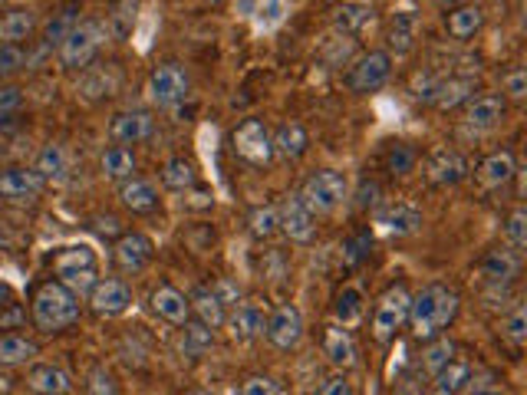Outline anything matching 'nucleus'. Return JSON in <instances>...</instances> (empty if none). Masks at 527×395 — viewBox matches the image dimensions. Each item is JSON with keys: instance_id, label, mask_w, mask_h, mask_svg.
Here are the masks:
<instances>
[{"instance_id": "nucleus-1", "label": "nucleus", "mask_w": 527, "mask_h": 395, "mask_svg": "<svg viewBox=\"0 0 527 395\" xmlns=\"http://www.w3.org/2000/svg\"><path fill=\"white\" fill-rule=\"evenodd\" d=\"M458 316V293L448 290L442 284H429L422 287L416 297L409 303V326H412V336L422 343L435 340L442 336L452 320Z\"/></svg>"}, {"instance_id": "nucleus-2", "label": "nucleus", "mask_w": 527, "mask_h": 395, "mask_svg": "<svg viewBox=\"0 0 527 395\" xmlns=\"http://www.w3.org/2000/svg\"><path fill=\"white\" fill-rule=\"evenodd\" d=\"M30 316L40 333H63L66 326L80 320V297L70 287H63L60 280H47L33 293Z\"/></svg>"}, {"instance_id": "nucleus-3", "label": "nucleus", "mask_w": 527, "mask_h": 395, "mask_svg": "<svg viewBox=\"0 0 527 395\" xmlns=\"http://www.w3.org/2000/svg\"><path fill=\"white\" fill-rule=\"evenodd\" d=\"M53 274L63 287H70L76 297H89L93 287L99 284L96 251L86 244L63 247V251H56V257H53Z\"/></svg>"}, {"instance_id": "nucleus-4", "label": "nucleus", "mask_w": 527, "mask_h": 395, "mask_svg": "<svg viewBox=\"0 0 527 395\" xmlns=\"http://www.w3.org/2000/svg\"><path fill=\"white\" fill-rule=\"evenodd\" d=\"M409 303H412V293L406 290V284H392L383 297L376 300V310H373V340L376 343H392L399 336L402 326L409 323Z\"/></svg>"}, {"instance_id": "nucleus-5", "label": "nucleus", "mask_w": 527, "mask_h": 395, "mask_svg": "<svg viewBox=\"0 0 527 395\" xmlns=\"http://www.w3.org/2000/svg\"><path fill=\"white\" fill-rule=\"evenodd\" d=\"M109 37L106 27L99 24V20H80L70 33H66V40L60 43V63L66 70H86L89 63L96 60L99 47H103V40Z\"/></svg>"}, {"instance_id": "nucleus-6", "label": "nucleus", "mask_w": 527, "mask_h": 395, "mask_svg": "<svg viewBox=\"0 0 527 395\" xmlns=\"http://www.w3.org/2000/svg\"><path fill=\"white\" fill-rule=\"evenodd\" d=\"M350 195V185H346V175L343 172H333V168H323V172H313L304 185H300L297 198L313 214H330L336 211Z\"/></svg>"}, {"instance_id": "nucleus-7", "label": "nucleus", "mask_w": 527, "mask_h": 395, "mask_svg": "<svg viewBox=\"0 0 527 395\" xmlns=\"http://www.w3.org/2000/svg\"><path fill=\"white\" fill-rule=\"evenodd\" d=\"M234 155L241 162H248L254 168H267L274 162V142H271V129L264 126L261 119H244L231 135Z\"/></svg>"}, {"instance_id": "nucleus-8", "label": "nucleus", "mask_w": 527, "mask_h": 395, "mask_svg": "<svg viewBox=\"0 0 527 395\" xmlns=\"http://www.w3.org/2000/svg\"><path fill=\"white\" fill-rule=\"evenodd\" d=\"M188 93H192V79H188L185 66L178 63H159L149 73V96L155 106L172 109L178 103H185Z\"/></svg>"}, {"instance_id": "nucleus-9", "label": "nucleus", "mask_w": 527, "mask_h": 395, "mask_svg": "<svg viewBox=\"0 0 527 395\" xmlns=\"http://www.w3.org/2000/svg\"><path fill=\"white\" fill-rule=\"evenodd\" d=\"M392 73V56L386 50H369L346 70V86L353 93H376L379 86H386Z\"/></svg>"}, {"instance_id": "nucleus-10", "label": "nucleus", "mask_w": 527, "mask_h": 395, "mask_svg": "<svg viewBox=\"0 0 527 395\" xmlns=\"http://www.w3.org/2000/svg\"><path fill=\"white\" fill-rule=\"evenodd\" d=\"M277 228L294 244H313L317 241V214H313L297 195H290L284 198V205L277 208Z\"/></svg>"}, {"instance_id": "nucleus-11", "label": "nucleus", "mask_w": 527, "mask_h": 395, "mask_svg": "<svg viewBox=\"0 0 527 395\" xmlns=\"http://www.w3.org/2000/svg\"><path fill=\"white\" fill-rule=\"evenodd\" d=\"M264 336L274 349H294L304 340V316L294 303H280L274 313H267Z\"/></svg>"}, {"instance_id": "nucleus-12", "label": "nucleus", "mask_w": 527, "mask_h": 395, "mask_svg": "<svg viewBox=\"0 0 527 395\" xmlns=\"http://www.w3.org/2000/svg\"><path fill=\"white\" fill-rule=\"evenodd\" d=\"M264 323H267V307L261 300H238L234 310L228 313V320H224L231 340H238V343L257 340V336L264 333Z\"/></svg>"}, {"instance_id": "nucleus-13", "label": "nucleus", "mask_w": 527, "mask_h": 395, "mask_svg": "<svg viewBox=\"0 0 527 395\" xmlns=\"http://www.w3.org/2000/svg\"><path fill=\"white\" fill-rule=\"evenodd\" d=\"M43 188H47V182L40 178L37 168H7V172H0V201H10V205L37 201Z\"/></svg>"}, {"instance_id": "nucleus-14", "label": "nucleus", "mask_w": 527, "mask_h": 395, "mask_svg": "<svg viewBox=\"0 0 527 395\" xmlns=\"http://www.w3.org/2000/svg\"><path fill=\"white\" fill-rule=\"evenodd\" d=\"M468 172H472L468 158L462 152L448 149V145H442V149H435L425 158V175H429L432 185H458V182H465Z\"/></svg>"}, {"instance_id": "nucleus-15", "label": "nucleus", "mask_w": 527, "mask_h": 395, "mask_svg": "<svg viewBox=\"0 0 527 395\" xmlns=\"http://www.w3.org/2000/svg\"><path fill=\"white\" fill-rule=\"evenodd\" d=\"M152 254H155V244L139 231L122 234L116 247H112V261H116L119 270H126V274H139V270L149 267Z\"/></svg>"}, {"instance_id": "nucleus-16", "label": "nucleus", "mask_w": 527, "mask_h": 395, "mask_svg": "<svg viewBox=\"0 0 527 395\" xmlns=\"http://www.w3.org/2000/svg\"><path fill=\"white\" fill-rule=\"evenodd\" d=\"M155 132V119L145 109H129V112H116L109 122V139L116 145H136L145 142Z\"/></svg>"}, {"instance_id": "nucleus-17", "label": "nucleus", "mask_w": 527, "mask_h": 395, "mask_svg": "<svg viewBox=\"0 0 527 395\" xmlns=\"http://www.w3.org/2000/svg\"><path fill=\"white\" fill-rule=\"evenodd\" d=\"M132 303V290L126 287V280H99V284L93 287V293H89V307H93L99 316H119L126 313Z\"/></svg>"}, {"instance_id": "nucleus-18", "label": "nucleus", "mask_w": 527, "mask_h": 395, "mask_svg": "<svg viewBox=\"0 0 527 395\" xmlns=\"http://www.w3.org/2000/svg\"><path fill=\"white\" fill-rule=\"evenodd\" d=\"M518 274H521V251H514V247H498V251H488L485 261H481V277H485L488 284H495V287L511 284Z\"/></svg>"}, {"instance_id": "nucleus-19", "label": "nucleus", "mask_w": 527, "mask_h": 395, "mask_svg": "<svg viewBox=\"0 0 527 395\" xmlns=\"http://www.w3.org/2000/svg\"><path fill=\"white\" fill-rule=\"evenodd\" d=\"M501 119H504V96L485 93V96H475L465 103V126L468 129L488 132V129H495Z\"/></svg>"}, {"instance_id": "nucleus-20", "label": "nucleus", "mask_w": 527, "mask_h": 395, "mask_svg": "<svg viewBox=\"0 0 527 395\" xmlns=\"http://www.w3.org/2000/svg\"><path fill=\"white\" fill-rule=\"evenodd\" d=\"M152 313L155 316H162L165 323H175V326H182L188 316H192V303H188V297L178 287L172 284H162L159 290H152Z\"/></svg>"}, {"instance_id": "nucleus-21", "label": "nucleus", "mask_w": 527, "mask_h": 395, "mask_svg": "<svg viewBox=\"0 0 527 395\" xmlns=\"http://www.w3.org/2000/svg\"><path fill=\"white\" fill-rule=\"evenodd\" d=\"M323 353H327V359L333 366H340V369H350L356 363V340H353V333H350V326H340V323H333L323 330Z\"/></svg>"}, {"instance_id": "nucleus-22", "label": "nucleus", "mask_w": 527, "mask_h": 395, "mask_svg": "<svg viewBox=\"0 0 527 395\" xmlns=\"http://www.w3.org/2000/svg\"><path fill=\"white\" fill-rule=\"evenodd\" d=\"M475 93V79H462V76H452V79H435L432 89L425 93V103H435L439 109H452L458 103H468Z\"/></svg>"}, {"instance_id": "nucleus-23", "label": "nucleus", "mask_w": 527, "mask_h": 395, "mask_svg": "<svg viewBox=\"0 0 527 395\" xmlns=\"http://www.w3.org/2000/svg\"><path fill=\"white\" fill-rule=\"evenodd\" d=\"M119 201L132 214H152L159 208V191L145 178H126V182H119Z\"/></svg>"}, {"instance_id": "nucleus-24", "label": "nucleus", "mask_w": 527, "mask_h": 395, "mask_svg": "<svg viewBox=\"0 0 527 395\" xmlns=\"http://www.w3.org/2000/svg\"><path fill=\"white\" fill-rule=\"evenodd\" d=\"M27 389L33 395H70L73 382H70V376H66L60 366L40 363V366H33L27 372Z\"/></svg>"}, {"instance_id": "nucleus-25", "label": "nucleus", "mask_w": 527, "mask_h": 395, "mask_svg": "<svg viewBox=\"0 0 527 395\" xmlns=\"http://www.w3.org/2000/svg\"><path fill=\"white\" fill-rule=\"evenodd\" d=\"M271 142H274V155L287 158V162H297V158H304L310 149V135L300 122H284V126H277V132H271Z\"/></svg>"}, {"instance_id": "nucleus-26", "label": "nucleus", "mask_w": 527, "mask_h": 395, "mask_svg": "<svg viewBox=\"0 0 527 395\" xmlns=\"http://www.w3.org/2000/svg\"><path fill=\"white\" fill-rule=\"evenodd\" d=\"M40 356V346L24 333H7L0 336V369H14V366H27Z\"/></svg>"}, {"instance_id": "nucleus-27", "label": "nucleus", "mask_w": 527, "mask_h": 395, "mask_svg": "<svg viewBox=\"0 0 527 395\" xmlns=\"http://www.w3.org/2000/svg\"><path fill=\"white\" fill-rule=\"evenodd\" d=\"M37 30V10L30 7H14L0 17V43H14L20 47V40H27Z\"/></svg>"}, {"instance_id": "nucleus-28", "label": "nucleus", "mask_w": 527, "mask_h": 395, "mask_svg": "<svg viewBox=\"0 0 527 395\" xmlns=\"http://www.w3.org/2000/svg\"><path fill=\"white\" fill-rule=\"evenodd\" d=\"M445 27H448V37H455V40H472L475 33L485 27V10L475 7V4H462V7L448 10Z\"/></svg>"}, {"instance_id": "nucleus-29", "label": "nucleus", "mask_w": 527, "mask_h": 395, "mask_svg": "<svg viewBox=\"0 0 527 395\" xmlns=\"http://www.w3.org/2000/svg\"><path fill=\"white\" fill-rule=\"evenodd\" d=\"M514 155L511 152H491L485 162L478 165V182L481 188H501L514 178Z\"/></svg>"}, {"instance_id": "nucleus-30", "label": "nucleus", "mask_w": 527, "mask_h": 395, "mask_svg": "<svg viewBox=\"0 0 527 395\" xmlns=\"http://www.w3.org/2000/svg\"><path fill=\"white\" fill-rule=\"evenodd\" d=\"M188 303H192V316H198L201 323H208L211 330H218V326H224V320H228V307L218 300V293L211 287H198L192 297H188Z\"/></svg>"}, {"instance_id": "nucleus-31", "label": "nucleus", "mask_w": 527, "mask_h": 395, "mask_svg": "<svg viewBox=\"0 0 527 395\" xmlns=\"http://www.w3.org/2000/svg\"><path fill=\"white\" fill-rule=\"evenodd\" d=\"M376 221L383 224L389 234L406 237V234H416V231H419L422 214L412 208V205H386L383 211L376 214Z\"/></svg>"}, {"instance_id": "nucleus-32", "label": "nucleus", "mask_w": 527, "mask_h": 395, "mask_svg": "<svg viewBox=\"0 0 527 395\" xmlns=\"http://www.w3.org/2000/svg\"><path fill=\"white\" fill-rule=\"evenodd\" d=\"M416 37H419V14H412V10H399V14H392L389 20V47L396 53H409L416 47Z\"/></svg>"}, {"instance_id": "nucleus-33", "label": "nucleus", "mask_w": 527, "mask_h": 395, "mask_svg": "<svg viewBox=\"0 0 527 395\" xmlns=\"http://www.w3.org/2000/svg\"><path fill=\"white\" fill-rule=\"evenodd\" d=\"M468 379H472V366H468L465 359H452V363H445L432 376V392L435 395H458L468 386Z\"/></svg>"}, {"instance_id": "nucleus-34", "label": "nucleus", "mask_w": 527, "mask_h": 395, "mask_svg": "<svg viewBox=\"0 0 527 395\" xmlns=\"http://www.w3.org/2000/svg\"><path fill=\"white\" fill-rule=\"evenodd\" d=\"M373 14L376 10L363 0H343L340 7H333V27L340 33H360L373 20Z\"/></svg>"}, {"instance_id": "nucleus-35", "label": "nucleus", "mask_w": 527, "mask_h": 395, "mask_svg": "<svg viewBox=\"0 0 527 395\" xmlns=\"http://www.w3.org/2000/svg\"><path fill=\"white\" fill-rule=\"evenodd\" d=\"M136 152L129 145H112V149L103 152V175L112 178V182H126V178H136Z\"/></svg>"}, {"instance_id": "nucleus-36", "label": "nucleus", "mask_w": 527, "mask_h": 395, "mask_svg": "<svg viewBox=\"0 0 527 395\" xmlns=\"http://www.w3.org/2000/svg\"><path fill=\"white\" fill-rule=\"evenodd\" d=\"M76 24H80V0H66V4L56 10V17H50L47 30H43V43L47 47H60Z\"/></svg>"}, {"instance_id": "nucleus-37", "label": "nucleus", "mask_w": 527, "mask_h": 395, "mask_svg": "<svg viewBox=\"0 0 527 395\" xmlns=\"http://www.w3.org/2000/svg\"><path fill=\"white\" fill-rule=\"evenodd\" d=\"M33 168L40 172L43 182H66V175H70V155H66L63 145H47L37 155V165Z\"/></svg>"}, {"instance_id": "nucleus-38", "label": "nucleus", "mask_w": 527, "mask_h": 395, "mask_svg": "<svg viewBox=\"0 0 527 395\" xmlns=\"http://www.w3.org/2000/svg\"><path fill=\"white\" fill-rule=\"evenodd\" d=\"M185 333H182V349L185 356H205L211 346H215V330L208 323H201L198 316H188L182 323Z\"/></svg>"}, {"instance_id": "nucleus-39", "label": "nucleus", "mask_w": 527, "mask_h": 395, "mask_svg": "<svg viewBox=\"0 0 527 395\" xmlns=\"http://www.w3.org/2000/svg\"><path fill=\"white\" fill-rule=\"evenodd\" d=\"M162 185L172 188V191H188L198 185V172L195 165L188 162V158H172V162H165L162 168Z\"/></svg>"}, {"instance_id": "nucleus-40", "label": "nucleus", "mask_w": 527, "mask_h": 395, "mask_svg": "<svg viewBox=\"0 0 527 395\" xmlns=\"http://www.w3.org/2000/svg\"><path fill=\"white\" fill-rule=\"evenodd\" d=\"M103 27L116 40H126L132 33V27H136V0H119V4H112Z\"/></svg>"}, {"instance_id": "nucleus-41", "label": "nucleus", "mask_w": 527, "mask_h": 395, "mask_svg": "<svg viewBox=\"0 0 527 395\" xmlns=\"http://www.w3.org/2000/svg\"><path fill=\"white\" fill-rule=\"evenodd\" d=\"M455 359V343L448 340V336H435V340H429V346L422 349V369L429 372V376H435L445 363H452Z\"/></svg>"}, {"instance_id": "nucleus-42", "label": "nucleus", "mask_w": 527, "mask_h": 395, "mask_svg": "<svg viewBox=\"0 0 527 395\" xmlns=\"http://www.w3.org/2000/svg\"><path fill=\"white\" fill-rule=\"evenodd\" d=\"M336 320H340V326H353L360 323L363 316V293L356 287H343L340 293H336Z\"/></svg>"}, {"instance_id": "nucleus-43", "label": "nucleus", "mask_w": 527, "mask_h": 395, "mask_svg": "<svg viewBox=\"0 0 527 395\" xmlns=\"http://www.w3.org/2000/svg\"><path fill=\"white\" fill-rule=\"evenodd\" d=\"M248 224H251V234L254 237H261V241H267V237H274L280 228H277V208L271 205H261V208H254L248 214Z\"/></svg>"}, {"instance_id": "nucleus-44", "label": "nucleus", "mask_w": 527, "mask_h": 395, "mask_svg": "<svg viewBox=\"0 0 527 395\" xmlns=\"http://www.w3.org/2000/svg\"><path fill=\"white\" fill-rule=\"evenodd\" d=\"M369 247H373V231L353 234L350 241H343V264H346V267H356L360 261H366V257H369Z\"/></svg>"}, {"instance_id": "nucleus-45", "label": "nucleus", "mask_w": 527, "mask_h": 395, "mask_svg": "<svg viewBox=\"0 0 527 395\" xmlns=\"http://www.w3.org/2000/svg\"><path fill=\"white\" fill-rule=\"evenodd\" d=\"M386 168H389L392 175H409L412 168H416V152H412L409 145L396 142L389 149V155H386Z\"/></svg>"}, {"instance_id": "nucleus-46", "label": "nucleus", "mask_w": 527, "mask_h": 395, "mask_svg": "<svg viewBox=\"0 0 527 395\" xmlns=\"http://www.w3.org/2000/svg\"><path fill=\"white\" fill-rule=\"evenodd\" d=\"M27 66V53L14 47V43H0V79L14 76Z\"/></svg>"}, {"instance_id": "nucleus-47", "label": "nucleus", "mask_w": 527, "mask_h": 395, "mask_svg": "<svg viewBox=\"0 0 527 395\" xmlns=\"http://www.w3.org/2000/svg\"><path fill=\"white\" fill-rule=\"evenodd\" d=\"M504 237H508V244L514 247V251H524L527 247V211L518 208L508 218V224H504Z\"/></svg>"}, {"instance_id": "nucleus-48", "label": "nucleus", "mask_w": 527, "mask_h": 395, "mask_svg": "<svg viewBox=\"0 0 527 395\" xmlns=\"http://www.w3.org/2000/svg\"><path fill=\"white\" fill-rule=\"evenodd\" d=\"M86 395H119L112 372L103 369V366H96L93 372H89V379H86Z\"/></svg>"}, {"instance_id": "nucleus-49", "label": "nucleus", "mask_w": 527, "mask_h": 395, "mask_svg": "<svg viewBox=\"0 0 527 395\" xmlns=\"http://www.w3.org/2000/svg\"><path fill=\"white\" fill-rule=\"evenodd\" d=\"M504 336H508L511 343H524L527 340V313H524V307L518 303V307L511 310V316L504 320Z\"/></svg>"}, {"instance_id": "nucleus-50", "label": "nucleus", "mask_w": 527, "mask_h": 395, "mask_svg": "<svg viewBox=\"0 0 527 395\" xmlns=\"http://www.w3.org/2000/svg\"><path fill=\"white\" fill-rule=\"evenodd\" d=\"M241 395H287V389L271 376H251L241 386Z\"/></svg>"}, {"instance_id": "nucleus-51", "label": "nucleus", "mask_w": 527, "mask_h": 395, "mask_svg": "<svg viewBox=\"0 0 527 395\" xmlns=\"http://www.w3.org/2000/svg\"><path fill=\"white\" fill-rule=\"evenodd\" d=\"M504 93H508L511 99H524V93H527V70L524 66H514V70L504 76Z\"/></svg>"}, {"instance_id": "nucleus-52", "label": "nucleus", "mask_w": 527, "mask_h": 395, "mask_svg": "<svg viewBox=\"0 0 527 395\" xmlns=\"http://www.w3.org/2000/svg\"><path fill=\"white\" fill-rule=\"evenodd\" d=\"M27 320V310L20 307V303H7L4 310H0V330H20Z\"/></svg>"}, {"instance_id": "nucleus-53", "label": "nucleus", "mask_w": 527, "mask_h": 395, "mask_svg": "<svg viewBox=\"0 0 527 395\" xmlns=\"http://www.w3.org/2000/svg\"><path fill=\"white\" fill-rule=\"evenodd\" d=\"M317 395H353V386H350V379H346V376H330L317 389Z\"/></svg>"}, {"instance_id": "nucleus-54", "label": "nucleus", "mask_w": 527, "mask_h": 395, "mask_svg": "<svg viewBox=\"0 0 527 395\" xmlns=\"http://www.w3.org/2000/svg\"><path fill=\"white\" fill-rule=\"evenodd\" d=\"M211 290H215V293H218V300L224 303V307H234V303H238V300H241V290H238V287H234V284H231V280H218V284H215V287H211Z\"/></svg>"}, {"instance_id": "nucleus-55", "label": "nucleus", "mask_w": 527, "mask_h": 395, "mask_svg": "<svg viewBox=\"0 0 527 395\" xmlns=\"http://www.w3.org/2000/svg\"><path fill=\"white\" fill-rule=\"evenodd\" d=\"M20 103H24V89H17V86L0 89V112H14Z\"/></svg>"}, {"instance_id": "nucleus-56", "label": "nucleus", "mask_w": 527, "mask_h": 395, "mask_svg": "<svg viewBox=\"0 0 527 395\" xmlns=\"http://www.w3.org/2000/svg\"><path fill=\"white\" fill-rule=\"evenodd\" d=\"M379 201V185L376 182H363L356 191V208H373Z\"/></svg>"}, {"instance_id": "nucleus-57", "label": "nucleus", "mask_w": 527, "mask_h": 395, "mask_svg": "<svg viewBox=\"0 0 527 395\" xmlns=\"http://www.w3.org/2000/svg\"><path fill=\"white\" fill-rule=\"evenodd\" d=\"M7 303H14V287H10V284H0V310H4Z\"/></svg>"}, {"instance_id": "nucleus-58", "label": "nucleus", "mask_w": 527, "mask_h": 395, "mask_svg": "<svg viewBox=\"0 0 527 395\" xmlns=\"http://www.w3.org/2000/svg\"><path fill=\"white\" fill-rule=\"evenodd\" d=\"M10 389H14V379H10V376H4V372H0V395H7Z\"/></svg>"}, {"instance_id": "nucleus-59", "label": "nucleus", "mask_w": 527, "mask_h": 395, "mask_svg": "<svg viewBox=\"0 0 527 395\" xmlns=\"http://www.w3.org/2000/svg\"><path fill=\"white\" fill-rule=\"evenodd\" d=\"M192 395H218V392H211V389H201V392H192Z\"/></svg>"}, {"instance_id": "nucleus-60", "label": "nucleus", "mask_w": 527, "mask_h": 395, "mask_svg": "<svg viewBox=\"0 0 527 395\" xmlns=\"http://www.w3.org/2000/svg\"><path fill=\"white\" fill-rule=\"evenodd\" d=\"M205 4H221V0H205Z\"/></svg>"}, {"instance_id": "nucleus-61", "label": "nucleus", "mask_w": 527, "mask_h": 395, "mask_svg": "<svg viewBox=\"0 0 527 395\" xmlns=\"http://www.w3.org/2000/svg\"><path fill=\"white\" fill-rule=\"evenodd\" d=\"M481 395H501V392H481Z\"/></svg>"}, {"instance_id": "nucleus-62", "label": "nucleus", "mask_w": 527, "mask_h": 395, "mask_svg": "<svg viewBox=\"0 0 527 395\" xmlns=\"http://www.w3.org/2000/svg\"><path fill=\"white\" fill-rule=\"evenodd\" d=\"M4 4H7V0H0V7H4Z\"/></svg>"}]
</instances>
